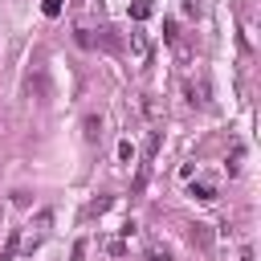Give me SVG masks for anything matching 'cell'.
<instances>
[{
  "label": "cell",
  "instance_id": "obj_5",
  "mask_svg": "<svg viewBox=\"0 0 261 261\" xmlns=\"http://www.w3.org/2000/svg\"><path fill=\"white\" fill-rule=\"evenodd\" d=\"M192 196H196L200 204H212V200H216V188H212L208 179H200V184H192Z\"/></svg>",
  "mask_w": 261,
  "mask_h": 261
},
{
  "label": "cell",
  "instance_id": "obj_3",
  "mask_svg": "<svg viewBox=\"0 0 261 261\" xmlns=\"http://www.w3.org/2000/svg\"><path fill=\"white\" fill-rule=\"evenodd\" d=\"M188 228H192V232H188V237H192V245H200V249H208V245H212V224H188Z\"/></svg>",
  "mask_w": 261,
  "mask_h": 261
},
{
  "label": "cell",
  "instance_id": "obj_19",
  "mask_svg": "<svg viewBox=\"0 0 261 261\" xmlns=\"http://www.w3.org/2000/svg\"><path fill=\"white\" fill-rule=\"evenodd\" d=\"M106 208H110V196H102V200H94V204H90V212H106Z\"/></svg>",
  "mask_w": 261,
  "mask_h": 261
},
{
  "label": "cell",
  "instance_id": "obj_2",
  "mask_svg": "<svg viewBox=\"0 0 261 261\" xmlns=\"http://www.w3.org/2000/svg\"><path fill=\"white\" fill-rule=\"evenodd\" d=\"M82 135H86V143H98L102 139V118L98 114H86L82 118Z\"/></svg>",
  "mask_w": 261,
  "mask_h": 261
},
{
  "label": "cell",
  "instance_id": "obj_8",
  "mask_svg": "<svg viewBox=\"0 0 261 261\" xmlns=\"http://www.w3.org/2000/svg\"><path fill=\"white\" fill-rule=\"evenodd\" d=\"M139 106H143V114H147V118H155V122H159V118H163V106H159V102H155V98H151V94H147V98H143V102H139Z\"/></svg>",
  "mask_w": 261,
  "mask_h": 261
},
{
  "label": "cell",
  "instance_id": "obj_16",
  "mask_svg": "<svg viewBox=\"0 0 261 261\" xmlns=\"http://www.w3.org/2000/svg\"><path fill=\"white\" fill-rule=\"evenodd\" d=\"M118 159L130 163V159H135V147H130V143H118Z\"/></svg>",
  "mask_w": 261,
  "mask_h": 261
},
{
  "label": "cell",
  "instance_id": "obj_1",
  "mask_svg": "<svg viewBox=\"0 0 261 261\" xmlns=\"http://www.w3.org/2000/svg\"><path fill=\"white\" fill-rule=\"evenodd\" d=\"M94 45H102L106 53H122V37L114 33V29H98V41Z\"/></svg>",
  "mask_w": 261,
  "mask_h": 261
},
{
  "label": "cell",
  "instance_id": "obj_14",
  "mask_svg": "<svg viewBox=\"0 0 261 261\" xmlns=\"http://www.w3.org/2000/svg\"><path fill=\"white\" fill-rule=\"evenodd\" d=\"M61 4H65V0H41V12H45V16H57Z\"/></svg>",
  "mask_w": 261,
  "mask_h": 261
},
{
  "label": "cell",
  "instance_id": "obj_4",
  "mask_svg": "<svg viewBox=\"0 0 261 261\" xmlns=\"http://www.w3.org/2000/svg\"><path fill=\"white\" fill-rule=\"evenodd\" d=\"M184 94H188V102H192V106H196V102H200V106H208V86H204V82H200V86H192V82H188V86H184Z\"/></svg>",
  "mask_w": 261,
  "mask_h": 261
},
{
  "label": "cell",
  "instance_id": "obj_18",
  "mask_svg": "<svg viewBox=\"0 0 261 261\" xmlns=\"http://www.w3.org/2000/svg\"><path fill=\"white\" fill-rule=\"evenodd\" d=\"M147 261H171V253H167V249H151V253H147Z\"/></svg>",
  "mask_w": 261,
  "mask_h": 261
},
{
  "label": "cell",
  "instance_id": "obj_11",
  "mask_svg": "<svg viewBox=\"0 0 261 261\" xmlns=\"http://www.w3.org/2000/svg\"><path fill=\"white\" fill-rule=\"evenodd\" d=\"M49 224H53V212H49V208H41V212L33 216V228H41V232H45Z\"/></svg>",
  "mask_w": 261,
  "mask_h": 261
},
{
  "label": "cell",
  "instance_id": "obj_10",
  "mask_svg": "<svg viewBox=\"0 0 261 261\" xmlns=\"http://www.w3.org/2000/svg\"><path fill=\"white\" fill-rule=\"evenodd\" d=\"M130 16H135V20H147V16H151V0H135V4H130Z\"/></svg>",
  "mask_w": 261,
  "mask_h": 261
},
{
  "label": "cell",
  "instance_id": "obj_6",
  "mask_svg": "<svg viewBox=\"0 0 261 261\" xmlns=\"http://www.w3.org/2000/svg\"><path fill=\"white\" fill-rule=\"evenodd\" d=\"M29 90H33L37 98H45V94H49V77H45V69H37V73L29 77Z\"/></svg>",
  "mask_w": 261,
  "mask_h": 261
},
{
  "label": "cell",
  "instance_id": "obj_15",
  "mask_svg": "<svg viewBox=\"0 0 261 261\" xmlns=\"http://www.w3.org/2000/svg\"><path fill=\"white\" fill-rule=\"evenodd\" d=\"M163 37H167V41H179V29H175V20H163Z\"/></svg>",
  "mask_w": 261,
  "mask_h": 261
},
{
  "label": "cell",
  "instance_id": "obj_13",
  "mask_svg": "<svg viewBox=\"0 0 261 261\" xmlns=\"http://www.w3.org/2000/svg\"><path fill=\"white\" fill-rule=\"evenodd\" d=\"M73 41H77L82 49H94V37H90V29H77V33H73Z\"/></svg>",
  "mask_w": 261,
  "mask_h": 261
},
{
  "label": "cell",
  "instance_id": "obj_7",
  "mask_svg": "<svg viewBox=\"0 0 261 261\" xmlns=\"http://www.w3.org/2000/svg\"><path fill=\"white\" fill-rule=\"evenodd\" d=\"M16 249H20V232L12 228V232H8V241H4V249H0V261H12V257H16Z\"/></svg>",
  "mask_w": 261,
  "mask_h": 261
},
{
  "label": "cell",
  "instance_id": "obj_17",
  "mask_svg": "<svg viewBox=\"0 0 261 261\" xmlns=\"http://www.w3.org/2000/svg\"><path fill=\"white\" fill-rule=\"evenodd\" d=\"M159 151V130H151V139H147V159Z\"/></svg>",
  "mask_w": 261,
  "mask_h": 261
},
{
  "label": "cell",
  "instance_id": "obj_20",
  "mask_svg": "<svg viewBox=\"0 0 261 261\" xmlns=\"http://www.w3.org/2000/svg\"><path fill=\"white\" fill-rule=\"evenodd\" d=\"M82 257H86V241H77V245H73V261H82Z\"/></svg>",
  "mask_w": 261,
  "mask_h": 261
},
{
  "label": "cell",
  "instance_id": "obj_21",
  "mask_svg": "<svg viewBox=\"0 0 261 261\" xmlns=\"http://www.w3.org/2000/svg\"><path fill=\"white\" fill-rule=\"evenodd\" d=\"M0 224H4V204H0Z\"/></svg>",
  "mask_w": 261,
  "mask_h": 261
},
{
  "label": "cell",
  "instance_id": "obj_12",
  "mask_svg": "<svg viewBox=\"0 0 261 261\" xmlns=\"http://www.w3.org/2000/svg\"><path fill=\"white\" fill-rule=\"evenodd\" d=\"M204 8H208V0H184V12L188 16H204Z\"/></svg>",
  "mask_w": 261,
  "mask_h": 261
},
{
  "label": "cell",
  "instance_id": "obj_9",
  "mask_svg": "<svg viewBox=\"0 0 261 261\" xmlns=\"http://www.w3.org/2000/svg\"><path fill=\"white\" fill-rule=\"evenodd\" d=\"M130 53H135L139 61L147 57V37H143V33H130Z\"/></svg>",
  "mask_w": 261,
  "mask_h": 261
}]
</instances>
